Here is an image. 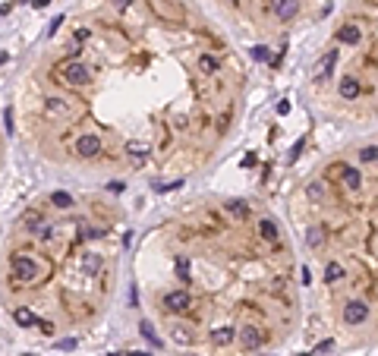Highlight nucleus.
<instances>
[{
	"label": "nucleus",
	"instance_id": "7c9ffc66",
	"mask_svg": "<svg viewBox=\"0 0 378 356\" xmlns=\"http://www.w3.org/2000/svg\"><path fill=\"white\" fill-rule=\"evenodd\" d=\"M303 145H306V139H300L297 145H293V151H290V161H297V158H300V151H303Z\"/></svg>",
	"mask_w": 378,
	"mask_h": 356
},
{
	"label": "nucleus",
	"instance_id": "c85d7f7f",
	"mask_svg": "<svg viewBox=\"0 0 378 356\" xmlns=\"http://www.w3.org/2000/svg\"><path fill=\"white\" fill-rule=\"evenodd\" d=\"M139 328H142V334H145V337H148V340H151V343H161V340H158V337H155V331H151V325H148V322H142V325H139Z\"/></svg>",
	"mask_w": 378,
	"mask_h": 356
},
{
	"label": "nucleus",
	"instance_id": "a211bd4d",
	"mask_svg": "<svg viewBox=\"0 0 378 356\" xmlns=\"http://www.w3.org/2000/svg\"><path fill=\"white\" fill-rule=\"evenodd\" d=\"M306 196H309V202H325L328 199V183L325 180H312L309 186H306Z\"/></svg>",
	"mask_w": 378,
	"mask_h": 356
},
{
	"label": "nucleus",
	"instance_id": "6ab92c4d",
	"mask_svg": "<svg viewBox=\"0 0 378 356\" xmlns=\"http://www.w3.org/2000/svg\"><path fill=\"white\" fill-rule=\"evenodd\" d=\"M218 57L215 54H199V73H202V76H215L218 73Z\"/></svg>",
	"mask_w": 378,
	"mask_h": 356
},
{
	"label": "nucleus",
	"instance_id": "f704fd0d",
	"mask_svg": "<svg viewBox=\"0 0 378 356\" xmlns=\"http://www.w3.org/2000/svg\"><path fill=\"white\" fill-rule=\"evenodd\" d=\"M230 4H240V0H230Z\"/></svg>",
	"mask_w": 378,
	"mask_h": 356
},
{
	"label": "nucleus",
	"instance_id": "473e14b6",
	"mask_svg": "<svg viewBox=\"0 0 378 356\" xmlns=\"http://www.w3.org/2000/svg\"><path fill=\"white\" fill-rule=\"evenodd\" d=\"M114 7H117V10H126V7H129V0H114Z\"/></svg>",
	"mask_w": 378,
	"mask_h": 356
},
{
	"label": "nucleus",
	"instance_id": "ddd939ff",
	"mask_svg": "<svg viewBox=\"0 0 378 356\" xmlns=\"http://www.w3.org/2000/svg\"><path fill=\"white\" fill-rule=\"evenodd\" d=\"M337 41H340V44H347V47L359 44V41H362V29L356 26V22H347V26H340V29H337Z\"/></svg>",
	"mask_w": 378,
	"mask_h": 356
},
{
	"label": "nucleus",
	"instance_id": "1a4fd4ad",
	"mask_svg": "<svg viewBox=\"0 0 378 356\" xmlns=\"http://www.w3.org/2000/svg\"><path fill=\"white\" fill-rule=\"evenodd\" d=\"M268 7H271V13H274L280 22L297 19V13H300V0H268Z\"/></svg>",
	"mask_w": 378,
	"mask_h": 356
},
{
	"label": "nucleus",
	"instance_id": "9d476101",
	"mask_svg": "<svg viewBox=\"0 0 378 356\" xmlns=\"http://www.w3.org/2000/svg\"><path fill=\"white\" fill-rule=\"evenodd\" d=\"M337 95H340L344 101H356L359 95H362L359 79H356V76H340V82H337Z\"/></svg>",
	"mask_w": 378,
	"mask_h": 356
},
{
	"label": "nucleus",
	"instance_id": "b1692460",
	"mask_svg": "<svg viewBox=\"0 0 378 356\" xmlns=\"http://www.w3.org/2000/svg\"><path fill=\"white\" fill-rule=\"evenodd\" d=\"M227 211L233 218H240V221L249 218V205H246V202H227Z\"/></svg>",
	"mask_w": 378,
	"mask_h": 356
},
{
	"label": "nucleus",
	"instance_id": "5701e85b",
	"mask_svg": "<svg viewBox=\"0 0 378 356\" xmlns=\"http://www.w3.org/2000/svg\"><path fill=\"white\" fill-rule=\"evenodd\" d=\"M306 243H309L312 249L325 246V227H309V230H306Z\"/></svg>",
	"mask_w": 378,
	"mask_h": 356
},
{
	"label": "nucleus",
	"instance_id": "c9c22d12",
	"mask_svg": "<svg viewBox=\"0 0 378 356\" xmlns=\"http://www.w3.org/2000/svg\"><path fill=\"white\" fill-rule=\"evenodd\" d=\"M375 4H378V0H375Z\"/></svg>",
	"mask_w": 378,
	"mask_h": 356
},
{
	"label": "nucleus",
	"instance_id": "cd10ccee",
	"mask_svg": "<svg viewBox=\"0 0 378 356\" xmlns=\"http://www.w3.org/2000/svg\"><path fill=\"white\" fill-rule=\"evenodd\" d=\"M252 60H258V63H268V60H271V51H268L265 44H255V47H252Z\"/></svg>",
	"mask_w": 378,
	"mask_h": 356
},
{
	"label": "nucleus",
	"instance_id": "20e7f679",
	"mask_svg": "<svg viewBox=\"0 0 378 356\" xmlns=\"http://www.w3.org/2000/svg\"><path fill=\"white\" fill-rule=\"evenodd\" d=\"M44 114L51 117V120H76V108L69 98H47L44 101Z\"/></svg>",
	"mask_w": 378,
	"mask_h": 356
},
{
	"label": "nucleus",
	"instance_id": "f3484780",
	"mask_svg": "<svg viewBox=\"0 0 378 356\" xmlns=\"http://www.w3.org/2000/svg\"><path fill=\"white\" fill-rule=\"evenodd\" d=\"M126 155H129V161H133L136 167H142V164L148 161V148L142 145V142H129V145H126Z\"/></svg>",
	"mask_w": 378,
	"mask_h": 356
},
{
	"label": "nucleus",
	"instance_id": "72a5a7b5",
	"mask_svg": "<svg viewBox=\"0 0 378 356\" xmlns=\"http://www.w3.org/2000/svg\"><path fill=\"white\" fill-rule=\"evenodd\" d=\"M47 4H51V0H32V7H35V10H38V7H47Z\"/></svg>",
	"mask_w": 378,
	"mask_h": 356
},
{
	"label": "nucleus",
	"instance_id": "2f4dec72",
	"mask_svg": "<svg viewBox=\"0 0 378 356\" xmlns=\"http://www.w3.org/2000/svg\"><path fill=\"white\" fill-rule=\"evenodd\" d=\"M60 26H63V16H57V19H54V22H51V35H54V32H57V29H60Z\"/></svg>",
	"mask_w": 378,
	"mask_h": 356
},
{
	"label": "nucleus",
	"instance_id": "7ed1b4c3",
	"mask_svg": "<svg viewBox=\"0 0 378 356\" xmlns=\"http://www.w3.org/2000/svg\"><path fill=\"white\" fill-rule=\"evenodd\" d=\"M10 275H13L19 284H35L38 281V262L29 255H16L13 262H10Z\"/></svg>",
	"mask_w": 378,
	"mask_h": 356
},
{
	"label": "nucleus",
	"instance_id": "393cba45",
	"mask_svg": "<svg viewBox=\"0 0 378 356\" xmlns=\"http://www.w3.org/2000/svg\"><path fill=\"white\" fill-rule=\"evenodd\" d=\"M170 337H173L176 343H189V340H193V334L186 331V325H173V328H170Z\"/></svg>",
	"mask_w": 378,
	"mask_h": 356
},
{
	"label": "nucleus",
	"instance_id": "9b49d317",
	"mask_svg": "<svg viewBox=\"0 0 378 356\" xmlns=\"http://www.w3.org/2000/svg\"><path fill=\"white\" fill-rule=\"evenodd\" d=\"M337 173H340V183H344L350 193L362 189V173H359L356 167H350V164H337Z\"/></svg>",
	"mask_w": 378,
	"mask_h": 356
},
{
	"label": "nucleus",
	"instance_id": "a878e982",
	"mask_svg": "<svg viewBox=\"0 0 378 356\" xmlns=\"http://www.w3.org/2000/svg\"><path fill=\"white\" fill-rule=\"evenodd\" d=\"M51 202H54L57 208H73V196H69V193H54Z\"/></svg>",
	"mask_w": 378,
	"mask_h": 356
},
{
	"label": "nucleus",
	"instance_id": "4be33fe9",
	"mask_svg": "<svg viewBox=\"0 0 378 356\" xmlns=\"http://www.w3.org/2000/svg\"><path fill=\"white\" fill-rule=\"evenodd\" d=\"M344 275H347V271H344V265H340V262H328V265H325V281H328V284H337Z\"/></svg>",
	"mask_w": 378,
	"mask_h": 356
},
{
	"label": "nucleus",
	"instance_id": "0eeeda50",
	"mask_svg": "<svg viewBox=\"0 0 378 356\" xmlns=\"http://www.w3.org/2000/svg\"><path fill=\"white\" fill-rule=\"evenodd\" d=\"M365 318H369V303H365V300H350V303H344V325H347V328L365 325Z\"/></svg>",
	"mask_w": 378,
	"mask_h": 356
},
{
	"label": "nucleus",
	"instance_id": "f03ea898",
	"mask_svg": "<svg viewBox=\"0 0 378 356\" xmlns=\"http://www.w3.org/2000/svg\"><path fill=\"white\" fill-rule=\"evenodd\" d=\"M60 79H63V85H69V88H85L88 82H91V69L85 63H79V60H66L63 69H60Z\"/></svg>",
	"mask_w": 378,
	"mask_h": 356
},
{
	"label": "nucleus",
	"instance_id": "2eb2a0df",
	"mask_svg": "<svg viewBox=\"0 0 378 356\" xmlns=\"http://www.w3.org/2000/svg\"><path fill=\"white\" fill-rule=\"evenodd\" d=\"M258 236H262L265 243L277 246V224L271 221V218H262V221H258Z\"/></svg>",
	"mask_w": 378,
	"mask_h": 356
},
{
	"label": "nucleus",
	"instance_id": "f257e3e1",
	"mask_svg": "<svg viewBox=\"0 0 378 356\" xmlns=\"http://www.w3.org/2000/svg\"><path fill=\"white\" fill-rule=\"evenodd\" d=\"M145 4L164 26H186V10L180 0H145Z\"/></svg>",
	"mask_w": 378,
	"mask_h": 356
},
{
	"label": "nucleus",
	"instance_id": "412c9836",
	"mask_svg": "<svg viewBox=\"0 0 378 356\" xmlns=\"http://www.w3.org/2000/svg\"><path fill=\"white\" fill-rule=\"evenodd\" d=\"M82 268H85L91 278H94V275H101V255H94V252H85V255H82Z\"/></svg>",
	"mask_w": 378,
	"mask_h": 356
},
{
	"label": "nucleus",
	"instance_id": "bb28decb",
	"mask_svg": "<svg viewBox=\"0 0 378 356\" xmlns=\"http://www.w3.org/2000/svg\"><path fill=\"white\" fill-rule=\"evenodd\" d=\"M359 161H362V164H372V161H378V145H365V148L359 151Z\"/></svg>",
	"mask_w": 378,
	"mask_h": 356
},
{
	"label": "nucleus",
	"instance_id": "aec40b11",
	"mask_svg": "<svg viewBox=\"0 0 378 356\" xmlns=\"http://www.w3.org/2000/svg\"><path fill=\"white\" fill-rule=\"evenodd\" d=\"M176 281H180V284L193 281V265H189L186 255H176Z\"/></svg>",
	"mask_w": 378,
	"mask_h": 356
},
{
	"label": "nucleus",
	"instance_id": "423d86ee",
	"mask_svg": "<svg viewBox=\"0 0 378 356\" xmlns=\"http://www.w3.org/2000/svg\"><path fill=\"white\" fill-rule=\"evenodd\" d=\"M101 151H104V142H101V136H94V133H82V136L76 139V155H79V158L91 161V158H98Z\"/></svg>",
	"mask_w": 378,
	"mask_h": 356
},
{
	"label": "nucleus",
	"instance_id": "6e6552de",
	"mask_svg": "<svg viewBox=\"0 0 378 356\" xmlns=\"http://www.w3.org/2000/svg\"><path fill=\"white\" fill-rule=\"evenodd\" d=\"M236 340H240L243 350H258L265 343V334H262V328H258V325H243L240 331H236Z\"/></svg>",
	"mask_w": 378,
	"mask_h": 356
},
{
	"label": "nucleus",
	"instance_id": "c756f323",
	"mask_svg": "<svg viewBox=\"0 0 378 356\" xmlns=\"http://www.w3.org/2000/svg\"><path fill=\"white\" fill-rule=\"evenodd\" d=\"M35 325L41 328V334H54V325H51V322H44V318H38V322H35Z\"/></svg>",
	"mask_w": 378,
	"mask_h": 356
},
{
	"label": "nucleus",
	"instance_id": "4468645a",
	"mask_svg": "<svg viewBox=\"0 0 378 356\" xmlns=\"http://www.w3.org/2000/svg\"><path fill=\"white\" fill-rule=\"evenodd\" d=\"M334 63H337V51H328L322 60H318L315 66H312V76L315 79H325V76H331V69H334Z\"/></svg>",
	"mask_w": 378,
	"mask_h": 356
},
{
	"label": "nucleus",
	"instance_id": "39448f33",
	"mask_svg": "<svg viewBox=\"0 0 378 356\" xmlns=\"http://www.w3.org/2000/svg\"><path fill=\"white\" fill-rule=\"evenodd\" d=\"M161 303H164V312L183 315V312H189V306H193V296H189V290H167Z\"/></svg>",
	"mask_w": 378,
	"mask_h": 356
},
{
	"label": "nucleus",
	"instance_id": "f8f14e48",
	"mask_svg": "<svg viewBox=\"0 0 378 356\" xmlns=\"http://www.w3.org/2000/svg\"><path fill=\"white\" fill-rule=\"evenodd\" d=\"M208 340L215 343V347H230V343L236 340V328L233 325H218V328H211Z\"/></svg>",
	"mask_w": 378,
	"mask_h": 356
},
{
	"label": "nucleus",
	"instance_id": "dca6fc26",
	"mask_svg": "<svg viewBox=\"0 0 378 356\" xmlns=\"http://www.w3.org/2000/svg\"><path fill=\"white\" fill-rule=\"evenodd\" d=\"M13 322H16L19 328H32L35 322H38V315H35L29 306H16V309H13Z\"/></svg>",
	"mask_w": 378,
	"mask_h": 356
}]
</instances>
